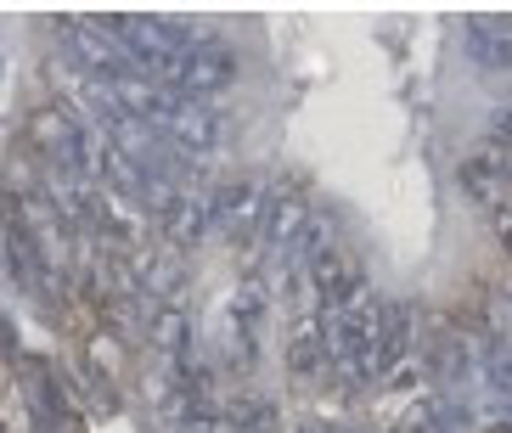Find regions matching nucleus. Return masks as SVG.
<instances>
[{
  "label": "nucleus",
  "mask_w": 512,
  "mask_h": 433,
  "mask_svg": "<svg viewBox=\"0 0 512 433\" xmlns=\"http://www.w3.org/2000/svg\"><path fill=\"white\" fill-rule=\"evenodd\" d=\"M29 147L46 158V169L57 180H91L96 175L91 135H85V124H79L68 107H57V102H40L29 113Z\"/></svg>",
  "instance_id": "nucleus-1"
},
{
  "label": "nucleus",
  "mask_w": 512,
  "mask_h": 433,
  "mask_svg": "<svg viewBox=\"0 0 512 433\" xmlns=\"http://www.w3.org/2000/svg\"><path fill=\"white\" fill-rule=\"evenodd\" d=\"M57 40L79 68H91V79H147V68L102 29V17H57Z\"/></svg>",
  "instance_id": "nucleus-2"
},
{
  "label": "nucleus",
  "mask_w": 512,
  "mask_h": 433,
  "mask_svg": "<svg viewBox=\"0 0 512 433\" xmlns=\"http://www.w3.org/2000/svg\"><path fill=\"white\" fill-rule=\"evenodd\" d=\"M231 79H237V51L203 34V40L186 45L181 57L169 62L164 74H158V85L175 90V96H192V102H203V96H214V90H226Z\"/></svg>",
  "instance_id": "nucleus-3"
},
{
  "label": "nucleus",
  "mask_w": 512,
  "mask_h": 433,
  "mask_svg": "<svg viewBox=\"0 0 512 433\" xmlns=\"http://www.w3.org/2000/svg\"><path fill=\"white\" fill-rule=\"evenodd\" d=\"M372 315H377V304H366V299L338 310V315H316L332 372H344L349 383H366L372 377Z\"/></svg>",
  "instance_id": "nucleus-4"
},
{
  "label": "nucleus",
  "mask_w": 512,
  "mask_h": 433,
  "mask_svg": "<svg viewBox=\"0 0 512 433\" xmlns=\"http://www.w3.org/2000/svg\"><path fill=\"white\" fill-rule=\"evenodd\" d=\"M265 203H271V192L259 180H226V186H214L209 192V237H226V242L259 237Z\"/></svg>",
  "instance_id": "nucleus-5"
},
{
  "label": "nucleus",
  "mask_w": 512,
  "mask_h": 433,
  "mask_svg": "<svg viewBox=\"0 0 512 433\" xmlns=\"http://www.w3.org/2000/svg\"><path fill=\"white\" fill-rule=\"evenodd\" d=\"M310 203H304L299 192H271V203H265V225H259V237H265V248H271L276 265L293 270V259H299L304 237H310Z\"/></svg>",
  "instance_id": "nucleus-6"
},
{
  "label": "nucleus",
  "mask_w": 512,
  "mask_h": 433,
  "mask_svg": "<svg viewBox=\"0 0 512 433\" xmlns=\"http://www.w3.org/2000/svg\"><path fill=\"white\" fill-rule=\"evenodd\" d=\"M6 265H12V276H17V287H23V293H34L40 304L57 299V276H62V270L40 254V242H34L29 231L12 220V214H6Z\"/></svg>",
  "instance_id": "nucleus-7"
},
{
  "label": "nucleus",
  "mask_w": 512,
  "mask_h": 433,
  "mask_svg": "<svg viewBox=\"0 0 512 433\" xmlns=\"http://www.w3.org/2000/svg\"><path fill=\"white\" fill-rule=\"evenodd\" d=\"M411 344H417V315H411L406 304H377V315H372V377L394 372V366L411 355Z\"/></svg>",
  "instance_id": "nucleus-8"
},
{
  "label": "nucleus",
  "mask_w": 512,
  "mask_h": 433,
  "mask_svg": "<svg viewBox=\"0 0 512 433\" xmlns=\"http://www.w3.org/2000/svg\"><path fill=\"white\" fill-rule=\"evenodd\" d=\"M158 220H164V242H169V248H197V242L209 237V192H197V186H192V192H181L164 214H158Z\"/></svg>",
  "instance_id": "nucleus-9"
},
{
  "label": "nucleus",
  "mask_w": 512,
  "mask_h": 433,
  "mask_svg": "<svg viewBox=\"0 0 512 433\" xmlns=\"http://www.w3.org/2000/svg\"><path fill=\"white\" fill-rule=\"evenodd\" d=\"M287 366L299 377H327L332 360H327V344H321V321L310 315V321H299V327L287 332Z\"/></svg>",
  "instance_id": "nucleus-10"
},
{
  "label": "nucleus",
  "mask_w": 512,
  "mask_h": 433,
  "mask_svg": "<svg viewBox=\"0 0 512 433\" xmlns=\"http://www.w3.org/2000/svg\"><path fill=\"white\" fill-rule=\"evenodd\" d=\"M152 349L164 360H175V366H186V349H192V321H186V310H175V304H164L158 310V321H152Z\"/></svg>",
  "instance_id": "nucleus-11"
},
{
  "label": "nucleus",
  "mask_w": 512,
  "mask_h": 433,
  "mask_svg": "<svg viewBox=\"0 0 512 433\" xmlns=\"http://www.w3.org/2000/svg\"><path fill=\"white\" fill-rule=\"evenodd\" d=\"M389 433H439L434 405H422V411H411V417H394V422H389Z\"/></svg>",
  "instance_id": "nucleus-12"
},
{
  "label": "nucleus",
  "mask_w": 512,
  "mask_h": 433,
  "mask_svg": "<svg viewBox=\"0 0 512 433\" xmlns=\"http://www.w3.org/2000/svg\"><path fill=\"white\" fill-rule=\"evenodd\" d=\"M490 141H496V147H512V107H501L496 119H490Z\"/></svg>",
  "instance_id": "nucleus-13"
},
{
  "label": "nucleus",
  "mask_w": 512,
  "mask_h": 433,
  "mask_svg": "<svg viewBox=\"0 0 512 433\" xmlns=\"http://www.w3.org/2000/svg\"><path fill=\"white\" fill-rule=\"evenodd\" d=\"M496 242L512 254V214H496Z\"/></svg>",
  "instance_id": "nucleus-14"
},
{
  "label": "nucleus",
  "mask_w": 512,
  "mask_h": 433,
  "mask_svg": "<svg viewBox=\"0 0 512 433\" xmlns=\"http://www.w3.org/2000/svg\"><path fill=\"white\" fill-rule=\"evenodd\" d=\"M299 433H355V428H344V422H304Z\"/></svg>",
  "instance_id": "nucleus-15"
}]
</instances>
